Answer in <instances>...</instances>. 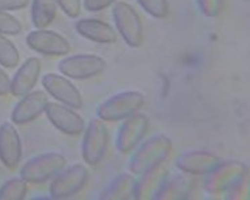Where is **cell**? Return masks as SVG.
I'll list each match as a JSON object with an SVG mask.
<instances>
[{
    "instance_id": "f546056e",
    "label": "cell",
    "mask_w": 250,
    "mask_h": 200,
    "mask_svg": "<svg viewBox=\"0 0 250 200\" xmlns=\"http://www.w3.org/2000/svg\"><path fill=\"white\" fill-rule=\"evenodd\" d=\"M11 94V79L0 68V96Z\"/></svg>"
},
{
    "instance_id": "7a4b0ae2",
    "label": "cell",
    "mask_w": 250,
    "mask_h": 200,
    "mask_svg": "<svg viewBox=\"0 0 250 200\" xmlns=\"http://www.w3.org/2000/svg\"><path fill=\"white\" fill-rule=\"evenodd\" d=\"M173 142L165 134H154L135 147V152L128 161V171L140 176L147 169L163 165L172 153Z\"/></svg>"
},
{
    "instance_id": "4fadbf2b",
    "label": "cell",
    "mask_w": 250,
    "mask_h": 200,
    "mask_svg": "<svg viewBox=\"0 0 250 200\" xmlns=\"http://www.w3.org/2000/svg\"><path fill=\"white\" fill-rule=\"evenodd\" d=\"M49 103L46 92L43 91H31L24 95L18 101L11 112V122L14 124H27L34 122L41 114L45 112Z\"/></svg>"
},
{
    "instance_id": "f1b7e54d",
    "label": "cell",
    "mask_w": 250,
    "mask_h": 200,
    "mask_svg": "<svg viewBox=\"0 0 250 200\" xmlns=\"http://www.w3.org/2000/svg\"><path fill=\"white\" fill-rule=\"evenodd\" d=\"M29 0H0V10L3 11H17L27 7Z\"/></svg>"
},
{
    "instance_id": "6da1fadb",
    "label": "cell",
    "mask_w": 250,
    "mask_h": 200,
    "mask_svg": "<svg viewBox=\"0 0 250 200\" xmlns=\"http://www.w3.org/2000/svg\"><path fill=\"white\" fill-rule=\"evenodd\" d=\"M248 166L241 161H221L206 175L204 189L212 198L238 199L248 185Z\"/></svg>"
},
{
    "instance_id": "9c48e42d",
    "label": "cell",
    "mask_w": 250,
    "mask_h": 200,
    "mask_svg": "<svg viewBox=\"0 0 250 200\" xmlns=\"http://www.w3.org/2000/svg\"><path fill=\"white\" fill-rule=\"evenodd\" d=\"M149 130V119L145 114L135 112L131 117L123 119L121 127L118 129L115 146L118 152L127 154L144 141Z\"/></svg>"
},
{
    "instance_id": "603a6c76",
    "label": "cell",
    "mask_w": 250,
    "mask_h": 200,
    "mask_svg": "<svg viewBox=\"0 0 250 200\" xmlns=\"http://www.w3.org/2000/svg\"><path fill=\"white\" fill-rule=\"evenodd\" d=\"M19 61H21V56L15 43L11 40H8L6 36L0 34V65L12 69L19 65Z\"/></svg>"
},
{
    "instance_id": "277c9868",
    "label": "cell",
    "mask_w": 250,
    "mask_h": 200,
    "mask_svg": "<svg viewBox=\"0 0 250 200\" xmlns=\"http://www.w3.org/2000/svg\"><path fill=\"white\" fill-rule=\"evenodd\" d=\"M66 159L61 153L50 152L30 159L21 169V177L29 184H43L53 180L66 166Z\"/></svg>"
},
{
    "instance_id": "83f0119b",
    "label": "cell",
    "mask_w": 250,
    "mask_h": 200,
    "mask_svg": "<svg viewBox=\"0 0 250 200\" xmlns=\"http://www.w3.org/2000/svg\"><path fill=\"white\" fill-rule=\"evenodd\" d=\"M115 0H84V8L89 12H99L114 4Z\"/></svg>"
},
{
    "instance_id": "d4e9b609",
    "label": "cell",
    "mask_w": 250,
    "mask_h": 200,
    "mask_svg": "<svg viewBox=\"0 0 250 200\" xmlns=\"http://www.w3.org/2000/svg\"><path fill=\"white\" fill-rule=\"evenodd\" d=\"M22 33V23L10 12L0 10V34L18 36Z\"/></svg>"
},
{
    "instance_id": "30bf717a",
    "label": "cell",
    "mask_w": 250,
    "mask_h": 200,
    "mask_svg": "<svg viewBox=\"0 0 250 200\" xmlns=\"http://www.w3.org/2000/svg\"><path fill=\"white\" fill-rule=\"evenodd\" d=\"M26 43L31 50L49 57H61L70 52L69 41L52 30H33L26 37Z\"/></svg>"
},
{
    "instance_id": "cb8c5ba5",
    "label": "cell",
    "mask_w": 250,
    "mask_h": 200,
    "mask_svg": "<svg viewBox=\"0 0 250 200\" xmlns=\"http://www.w3.org/2000/svg\"><path fill=\"white\" fill-rule=\"evenodd\" d=\"M144 11L154 18H165L169 14L168 0H137Z\"/></svg>"
},
{
    "instance_id": "d6986e66",
    "label": "cell",
    "mask_w": 250,
    "mask_h": 200,
    "mask_svg": "<svg viewBox=\"0 0 250 200\" xmlns=\"http://www.w3.org/2000/svg\"><path fill=\"white\" fill-rule=\"evenodd\" d=\"M168 175V169L164 165H158L141 173L140 179L135 180V185H134V199L153 200L154 195L157 194V191Z\"/></svg>"
},
{
    "instance_id": "52a82bcc",
    "label": "cell",
    "mask_w": 250,
    "mask_h": 200,
    "mask_svg": "<svg viewBox=\"0 0 250 200\" xmlns=\"http://www.w3.org/2000/svg\"><path fill=\"white\" fill-rule=\"evenodd\" d=\"M88 181V171L83 164H73L65 166L50 184V198L64 200L73 198L82 191Z\"/></svg>"
},
{
    "instance_id": "9a60e30c",
    "label": "cell",
    "mask_w": 250,
    "mask_h": 200,
    "mask_svg": "<svg viewBox=\"0 0 250 200\" xmlns=\"http://www.w3.org/2000/svg\"><path fill=\"white\" fill-rule=\"evenodd\" d=\"M221 162V159L208 150H188L176 159L179 171L192 176H206Z\"/></svg>"
},
{
    "instance_id": "ffe728a7",
    "label": "cell",
    "mask_w": 250,
    "mask_h": 200,
    "mask_svg": "<svg viewBox=\"0 0 250 200\" xmlns=\"http://www.w3.org/2000/svg\"><path fill=\"white\" fill-rule=\"evenodd\" d=\"M134 185L135 179L133 173L122 172L115 177L111 179V181L105 185L100 192L98 199L100 200H130L134 199Z\"/></svg>"
},
{
    "instance_id": "7402d4cb",
    "label": "cell",
    "mask_w": 250,
    "mask_h": 200,
    "mask_svg": "<svg viewBox=\"0 0 250 200\" xmlns=\"http://www.w3.org/2000/svg\"><path fill=\"white\" fill-rule=\"evenodd\" d=\"M29 182L22 177H12L0 187V200H23L29 191Z\"/></svg>"
},
{
    "instance_id": "44dd1931",
    "label": "cell",
    "mask_w": 250,
    "mask_h": 200,
    "mask_svg": "<svg viewBox=\"0 0 250 200\" xmlns=\"http://www.w3.org/2000/svg\"><path fill=\"white\" fill-rule=\"evenodd\" d=\"M57 14L56 0H33L31 4V22L35 29H46L53 23Z\"/></svg>"
},
{
    "instance_id": "ba28073f",
    "label": "cell",
    "mask_w": 250,
    "mask_h": 200,
    "mask_svg": "<svg viewBox=\"0 0 250 200\" xmlns=\"http://www.w3.org/2000/svg\"><path fill=\"white\" fill-rule=\"evenodd\" d=\"M105 61L96 54H75L65 57L59 62L60 73L73 80H87L104 72Z\"/></svg>"
},
{
    "instance_id": "7c38bea8",
    "label": "cell",
    "mask_w": 250,
    "mask_h": 200,
    "mask_svg": "<svg viewBox=\"0 0 250 200\" xmlns=\"http://www.w3.org/2000/svg\"><path fill=\"white\" fill-rule=\"evenodd\" d=\"M49 122L66 136H79L85 130V122L76 110L62 103L49 101L45 108Z\"/></svg>"
},
{
    "instance_id": "ac0fdd59",
    "label": "cell",
    "mask_w": 250,
    "mask_h": 200,
    "mask_svg": "<svg viewBox=\"0 0 250 200\" xmlns=\"http://www.w3.org/2000/svg\"><path fill=\"white\" fill-rule=\"evenodd\" d=\"M76 31L85 40L98 42V43H115L118 41V34L112 26L105 23L100 19L84 18L77 20L75 24Z\"/></svg>"
},
{
    "instance_id": "5bb4252c",
    "label": "cell",
    "mask_w": 250,
    "mask_h": 200,
    "mask_svg": "<svg viewBox=\"0 0 250 200\" xmlns=\"http://www.w3.org/2000/svg\"><path fill=\"white\" fill-rule=\"evenodd\" d=\"M23 157L22 140L11 122L0 126V161L8 169H15Z\"/></svg>"
},
{
    "instance_id": "e0dca14e",
    "label": "cell",
    "mask_w": 250,
    "mask_h": 200,
    "mask_svg": "<svg viewBox=\"0 0 250 200\" xmlns=\"http://www.w3.org/2000/svg\"><path fill=\"white\" fill-rule=\"evenodd\" d=\"M41 75V60L38 57H29L18 68L11 80V94L22 98L33 91L38 77Z\"/></svg>"
},
{
    "instance_id": "8992f818",
    "label": "cell",
    "mask_w": 250,
    "mask_h": 200,
    "mask_svg": "<svg viewBox=\"0 0 250 200\" xmlns=\"http://www.w3.org/2000/svg\"><path fill=\"white\" fill-rule=\"evenodd\" d=\"M112 18L118 33L130 47H140L144 40V29L138 12L126 1H118L112 8Z\"/></svg>"
},
{
    "instance_id": "2e32d148",
    "label": "cell",
    "mask_w": 250,
    "mask_h": 200,
    "mask_svg": "<svg viewBox=\"0 0 250 200\" xmlns=\"http://www.w3.org/2000/svg\"><path fill=\"white\" fill-rule=\"evenodd\" d=\"M193 185V177L186 172L168 175L153 200H187L192 194Z\"/></svg>"
},
{
    "instance_id": "4316f807",
    "label": "cell",
    "mask_w": 250,
    "mask_h": 200,
    "mask_svg": "<svg viewBox=\"0 0 250 200\" xmlns=\"http://www.w3.org/2000/svg\"><path fill=\"white\" fill-rule=\"evenodd\" d=\"M57 6L69 17V18H77L82 11V0H56Z\"/></svg>"
},
{
    "instance_id": "5b68a950",
    "label": "cell",
    "mask_w": 250,
    "mask_h": 200,
    "mask_svg": "<svg viewBox=\"0 0 250 200\" xmlns=\"http://www.w3.org/2000/svg\"><path fill=\"white\" fill-rule=\"evenodd\" d=\"M110 134L104 120L96 118L88 123L84 130V138L82 143L83 160L91 166H96L104 159L108 149Z\"/></svg>"
},
{
    "instance_id": "3957f363",
    "label": "cell",
    "mask_w": 250,
    "mask_h": 200,
    "mask_svg": "<svg viewBox=\"0 0 250 200\" xmlns=\"http://www.w3.org/2000/svg\"><path fill=\"white\" fill-rule=\"evenodd\" d=\"M144 104V94L138 91H122L103 100L96 108V115L104 122H119L140 111Z\"/></svg>"
},
{
    "instance_id": "484cf974",
    "label": "cell",
    "mask_w": 250,
    "mask_h": 200,
    "mask_svg": "<svg viewBox=\"0 0 250 200\" xmlns=\"http://www.w3.org/2000/svg\"><path fill=\"white\" fill-rule=\"evenodd\" d=\"M200 12L207 18H215L223 6V0H196Z\"/></svg>"
},
{
    "instance_id": "8fae6325",
    "label": "cell",
    "mask_w": 250,
    "mask_h": 200,
    "mask_svg": "<svg viewBox=\"0 0 250 200\" xmlns=\"http://www.w3.org/2000/svg\"><path fill=\"white\" fill-rule=\"evenodd\" d=\"M42 87L59 103H62L73 110H80L84 106L80 91L76 88L73 82L62 75H57V73L43 75Z\"/></svg>"
}]
</instances>
